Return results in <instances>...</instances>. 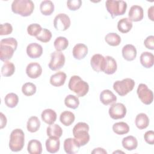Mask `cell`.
I'll return each mask as SVG.
<instances>
[{
    "mask_svg": "<svg viewBox=\"0 0 154 154\" xmlns=\"http://www.w3.org/2000/svg\"><path fill=\"white\" fill-rule=\"evenodd\" d=\"M17 47V40L13 37L2 39L0 42V59L2 61L10 60Z\"/></svg>",
    "mask_w": 154,
    "mask_h": 154,
    "instance_id": "1",
    "label": "cell"
},
{
    "mask_svg": "<svg viewBox=\"0 0 154 154\" xmlns=\"http://www.w3.org/2000/svg\"><path fill=\"white\" fill-rule=\"evenodd\" d=\"M34 9V2L31 0H14L11 4V10L23 17L30 16Z\"/></svg>",
    "mask_w": 154,
    "mask_h": 154,
    "instance_id": "2",
    "label": "cell"
},
{
    "mask_svg": "<svg viewBox=\"0 0 154 154\" xmlns=\"http://www.w3.org/2000/svg\"><path fill=\"white\" fill-rule=\"evenodd\" d=\"M68 87L71 91L76 94L78 97H84L89 90L88 83L77 75H73L70 78Z\"/></svg>",
    "mask_w": 154,
    "mask_h": 154,
    "instance_id": "3",
    "label": "cell"
},
{
    "mask_svg": "<svg viewBox=\"0 0 154 154\" xmlns=\"http://www.w3.org/2000/svg\"><path fill=\"white\" fill-rule=\"evenodd\" d=\"M89 126L85 122H79L73 128V135L81 146L87 144L90 140Z\"/></svg>",
    "mask_w": 154,
    "mask_h": 154,
    "instance_id": "4",
    "label": "cell"
},
{
    "mask_svg": "<svg viewBox=\"0 0 154 154\" xmlns=\"http://www.w3.org/2000/svg\"><path fill=\"white\" fill-rule=\"evenodd\" d=\"M25 144V134L20 129H15L10 134L9 147L13 152L20 151Z\"/></svg>",
    "mask_w": 154,
    "mask_h": 154,
    "instance_id": "5",
    "label": "cell"
},
{
    "mask_svg": "<svg viewBox=\"0 0 154 154\" xmlns=\"http://www.w3.org/2000/svg\"><path fill=\"white\" fill-rule=\"evenodd\" d=\"M105 7L111 16L114 18L125 13L127 8V3L124 1L107 0L105 2Z\"/></svg>",
    "mask_w": 154,
    "mask_h": 154,
    "instance_id": "6",
    "label": "cell"
},
{
    "mask_svg": "<svg viewBox=\"0 0 154 154\" xmlns=\"http://www.w3.org/2000/svg\"><path fill=\"white\" fill-rule=\"evenodd\" d=\"M135 86V81L131 78H125L122 81H116L113 84L114 90L120 96H124L131 91Z\"/></svg>",
    "mask_w": 154,
    "mask_h": 154,
    "instance_id": "7",
    "label": "cell"
},
{
    "mask_svg": "<svg viewBox=\"0 0 154 154\" xmlns=\"http://www.w3.org/2000/svg\"><path fill=\"white\" fill-rule=\"evenodd\" d=\"M137 93L140 100L145 105H150L153 100L152 91L148 88L147 85L140 84L137 88Z\"/></svg>",
    "mask_w": 154,
    "mask_h": 154,
    "instance_id": "8",
    "label": "cell"
},
{
    "mask_svg": "<svg viewBox=\"0 0 154 154\" xmlns=\"http://www.w3.org/2000/svg\"><path fill=\"white\" fill-rule=\"evenodd\" d=\"M51 61L48 64L49 69L56 71L61 69L65 64V56L59 51H54L51 55Z\"/></svg>",
    "mask_w": 154,
    "mask_h": 154,
    "instance_id": "9",
    "label": "cell"
},
{
    "mask_svg": "<svg viewBox=\"0 0 154 154\" xmlns=\"http://www.w3.org/2000/svg\"><path fill=\"white\" fill-rule=\"evenodd\" d=\"M70 17L64 13H60L57 15L54 20V28L58 31H64L67 30L70 26Z\"/></svg>",
    "mask_w": 154,
    "mask_h": 154,
    "instance_id": "10",
    "label": "cell"
},
{
    "mask_svg": "<svg viewBox=\"0 0 154 154\" xmlns=\"http://www.w3.org/2000/svg\"><path fill=\"white\" fill-rule=\"evenodd\" d=\"M108 112L112 119H121L126 116V108L122 103H114L109 107Z\"/></svg>",
    "mask_w": 154,
    "mask_h": 154,
    "instance_id": "11",
    "label": "cell"
},
{
    "mask_svg": "<svg viewBox=\"0 0 154 154\" xmlns=\"http://www.w3.org/2000/svg\"><path fill=\"white\" fill-rule=\"evenodd\" d=\"M92 69L96 72H103L105 66V58L99 54H94L90 60Z\"/></svg>",
    "mask_w": 154,
    "mask_h": 154,
    "instance_id": "12",
    "label": "cell"
},
{
    "mask_svg": "<svg viewBox=\"0 0 154 154\" xmlns=\"http://www.w3.org/2000/svg\"><path fill=\"white\" fill-rule=\"evenodd\" d=\"M42 73V68L40 64L36 62L29 63L26 67V73L27 76L32 79L38 78Z\"/></svg>",
    "mask_w": 154,
    "mask_h": 154,
    "instance_id": "13",
    "label": "cell"
},
{
    "mask_svg": "<svg viewBox=\"0 0 154 154\" xmlns=\"http://www.w3.org/2000/svg\"><path fill=\"white\" fill-rule=\"evenodd\" d=\"M81 146L75 138H68L64 141V149L67 154H75L78 152Z\"/></svg>",
    "mask_w": 154,
    "mask_h": 154,
    "instance_id": "14",
    "label": "cell"
},
{
    "mask_svg": "<svg viewBox=\"0 0 154 154\" xmlns=\"http://www.w3.org/2000/svg\"><path fill=\"white\" fill-rule=\"evenodd\" d=\"M129 19L131 22H138L141 20L144 17V11L143 8L137 5H132L128 13Z\"/></svg>",
    "mask_w": 154,
    "mask_h": 154,
    "instance_id": "15",
    "label": "cell"
},
{
    "mask_svg": "<svg viewBox=\"0 0 154 154\" xmlns=\"http://www.w3.org/2000/svg\"><path fill=\"white\" fill-rule=\"evenodd\" d=\"M26 54L31 58H39L43 54V48L37 43H31L26 47Z\"/></svg>",
    "mask_w": 154,
    "mask_h": 154,
    "instance_id": "16",
    "label": "cell"
},
{
    "mask_svg": "<svg viewBox=\"0 0 154 154\" xmlns=\"http://www.w3.org/2000/svg\"><path fill=\"white\" fill-rule=\"evenodd\" d=\"M122 52L124 59L129 61L135 60L137 54L136 48L131 44H128L124 46L122 48Z\"/></svg>",
    "mask_w": 154,
    "mask_h": 154,
    "instance_id": "17",
    "label": "cell"
},
{
    "mask_svg": "<svg viewBox=\"0 0 154 154\" xmlns=\"http://www.w3.org/2000/svg\"><path fill=\"white\" fill-rule=\"evenodd\" d=\"M72 54L75 59L82 60L87 55L88 48L83 43H78L73 47Z\"/></svg>",
    "mask_w": 154,
    "mask_h": 154,
    "instance_id": "18",
    "label": "cell"
},
{
    "mask_svg": "<svg viewBox=\"0 0 154 154\" xmlns=\"http://www.w3.org/2000/svg\"><path fill=\"white\" fill-rule=\"evenodd\" d=\"M60 146V141L59 138L55 137H49L46 141V148L47 152L51 153H57Z\"/></svg>",
    "mask_w": 154,
    "mask_h": 154,
    "instance_id": "19",
    "label": "cell"
},
{
    "mask_svg": "<svg viewBox=\"0 0 154 154\" xmlns=\"http://www.w3.org/2000/svg\"><path fill=\"white\" fill-rule=\"evenodd\" d=\"M100 100L105 105L114 103L117 100L116 96L109 90H104L100 94Z\"/></svg>",
    "mask_w": 154,
    "mask_h": 154,
    "instance_id": "20",
    "label": "cell"
},
{
    "mask_svg": "<svg viewBox=\"0 0 154 154\" xmlns=\"http://www.w3.org/2000/svg\"><path fill=\"white\" fill-rule=\"evenodd\" d=\"M105 66L103 72L107 75L114 74L117 69V65L115 59L111 56H106Z\"/></svg>",
    "mask_w": 154,
    "mask_h": 154,
    "instance_id": "21",
    "label": "cell"
},
{
    "mask_svg": "<svg viewBox=\"0 0 154 154\" xmlns=\"http://www.w3.org/2000/svg\"><path fill=\"white\" fill-rule=\"evenodd\" d=\"M67 76L63 72H58L50 78V83L54 87H60L65 83Z\"/></svg>",
    "mask_w": 154,
    "mask_h": 154,
    "instance_id": "22",
    "label": "cell"
},
{
    "mask_svg": "<svg viewBox=\"0 0 154 154\" xmlns=\"http://www.w3.org/2000/svg\"><path fill=\"white\" fill-rule=\"evenodd\" d=\"M57 113L52 109H46L42 112L41 117L42 120L48 125H52L56 121Z\"/></svg>",
    "mask_w": 154,
    "mask_h": 154,
    "instance_id": "23",
    "label": "cell"
},
{
    "mask_svg": "<svg viewBox=\"0 0 154 154\" xmlns=\"http://www.w3.org/2000/svg\"><path fill=\"white\" fill-rule=\"evenodd\" d=\"M122 144L124 149L127 150L131 151L135 150L137 147L138 141L135 137L129 135L123 138Z\"/></svg>",
    "mask_w": 154,
    "mask_h": 154,
    "instance_id": "24",
    "label": "cell"
},
{
    "mask_svg": "<svg viewBox=\"0 0 154 154\" xmlns=\"http://www.w3.org/2000/svg\"><path fill=\"white\" fill-rule=\"evenodd\" d=\"M140 63L145 68L149 69L152 67L154 63V56L152 53L149 52H144L140 55Z\"/></svg>",
    "mask_w": 154,
    "mask_h": 154,
    "instance_id": "25",
    "label": "cell"
},
{
    "mask_svg": "<svg viewBox=\"0 0 154 154\" xmlns=\"http://www.w3.org/2000/svg\"><path fill=\"white\" fill-rule=\"evenodd\" d=\"M27 150L30 154H41L42 152V143L37 140H31L28 144Z\"/></svg>",
    "mask_w": 154,
    "mask_h": 154,
    "instance_id": "26",
    "label": "cell"
},
{
    "mask_svg": "<svg viewBox=\"0 0 154 154\" xmlns=\"http://www.w3.org/2000/svg\"><path fill=\"white\" fill-rule=\"evenodd\" d=\"M135 125L139 129H144L147 128L149 125V119L144 113L137 114L135 120Z\"/></svg>",
    "mask_w": 154,
    "mask_h": 154,
    "instance_id": "27",
    "label": "cell"
},
{
    "mask_svg": "<svg viewBox=\"0 0 154 154\" xmlns=\"http://www.w3.org/2000/svg\"><path fill=\"white\" fill-rule=\"evenodd\" d=\"M132 28V22L128 18H122L117 23V29L122 33H127Z\"/></svg>",
    "mask_w": 154,
    "mask_h": 154,
    "instance_id": "28",
    "label": "cell"
},
{
    "mask_svg": "<svg viewBox=\"0 0 154 154\" xmlns=\"http://www.w3.org/2000/svg\"><path fill=\"white\" fill-rule=\"evenodd\" d=\"M75 119V117L74 114L69 111H63L61 113L60 116V120L61 123L66 126L71 125L74 122Z\"/></svg>",
    "mask_w": 154,
    "mask_h": 154,
    "instance_id": "29",
    "label": "cell"
},
{
    "mask_svg": "<svg viewBox=\"0 0 154 154\" xmlns=\"http://www.w3.org/2000/svg\"><path fill=\"white\" fill-rule=\"evenodd\" d=\"M40 10L42 14L45 16L51 15L54 11V5L51 1H43L40 5Z\"/></svg>",
    "mask_w": 154,
    "mask_h": 154,
    "instance_id": "30",
    "label": "cell"
},
{
    "mask_svg": "<svg viewBox=\"0 0 154 154\" xmlns=\"http://www.w3.org/2000/svg\"><path fill=\"white\" fill-rule=\"evenodd\" d=\"M40 127V122L38 118L36 116L31 117L26 123L27 130L31 132L34 133L37 132Z\"/></svg>",
    "mask_w": 154,
    "mask_h": 154,
    "instance_id": "31",
    "label": "cell"
},
{
    "mask_svg": "<svg viewBox=\"0 0 154 154\" xmlns=\"http://www.w3.org/2000/svg\"><path fill=\"white\" fill-rule=\"evenodd\" d=\"M46 133L48 137H55L60 138L63 134V129L58 125L52 124L47 128Z\"/></svg>",
    "mask_w": 154,
    "mask_h": 154,
    "instance_id": "32",
    "label": "cell"
},
{
    "mask_svg": "<svg viewBox=\"0 0 154 154\" xmlns=\"http://www.w3.org/2000/svg\"><path fill=\"white\" fill-rule=\"evenodd\" d=\"M112 130L114 132L118 135H123L129 132V127L126 123L120 122L116 123L113 125Z\"/></svg>",
    "mask_w": 154,
    "mask_h": 154,
    "instance_id": "33",
    "label": "cell"
},
{
    "mask_svg": "<svg viewBox=\"0 0 154 154\" xmlns=\"http://www.w3.org/2000/svg\"><path fill=\"white\" fill-rule=\"evenodd\" d=\"M54 46L57 51L61 52L65 50L69 46V41L64 37H58L54 42Z\"/></svg>",
    "mask_w": 154,
    "mask_h": 154,
    "instance_id": "34",
    "label": "cell"
},
{
    "mask_svg": "<svg viewBox=\"0 0 154 154\" xmlns=\"http://www.w3.org/2000/svg\"><path fill=\"white\" fill-rule=\"evenodd\" d=\"M4 102L7 107L11 108H14L17 106L19 102L18 96L14 93H10L5 96Z\"/></svg>",
    "mask_w": 154,
    "mask_h": 154,
    "instance_id": "35",
    "label": "cell"
},
{
    "mask_svg": "<svg viewBox=\"0 0 154 154\" xmlns=\"http://www.w3.org/2000/svg\"><path fill=\"white\" fill-rule=\"evenodd\" d=\"M105 40L109 45L117 46L119 45L121 42V37L116 33L110 32L105 35Z\"/></svg>",
    "mask_w": 154,
    "mask_h": 154,
    "instance_id": "36",
    "label": "cell"
},
{
    "mask_svg": "<svg viewBox=\"0 0 154 154\" xmlns=\"http://www.w3.org/2000/svg\"><path fill=\"white\" fill-rule=\"evenodd\" d=\"M15 71L14 64L10 61H6L2 66L1 74L4 76H10L13 75Z\"/></svg>",
    "mask_w": 154,
    "mask_h": 154,
    "instance_id": "37",
    "label": "cell"
},
{
    "mask_svg": "<svg viewBox=\"0 0 154 154\" xmlns=\"http://www.w3.org/2000/svg\"><path fill=\"white\" fill-rule=\"evenodd\" d=\"M65 105L72 109H76L79 105V100L77 96L72 94L67 96L64 99Z\"/></svg>",
    "mask_w": 154,
    "mask_h": 154,
    "instance_id": "38",
    "label": "cell"
},
{
    "mask_svg": "<svg viewBox=\"0 0 154 154\" xmlns=\"http://www.w3.org/2000/svg\"><path fill=\"white\" fill-rule=\"evenodd\" d=\"M36 86L32 82H26L22 87V93L26 96H31L36 92Z\"/></svg>",
    "mask_w": 154,
    "mask_h": 154,
    "instance_id": "39",
    "label": "cell"
},
{
    "mask_svg": "<svg viewBox=\"0 0 154 154\" xmlns=\"http://www.w3.org/2000/svg\"><path fill=\"white\" fill-rule=\"evenodd\" d=\"M52 38V33L51 32L46 29L43 28L40 34L36 37L37 40L43 42V43H47L51 40Z\"/></svg>",
    "mask_w": 154,
    "mask_h": 154,
    "instance_id": "40",
    "label": "cell"
},
{
    "mask_svg": "<svg viewBox=\"0 0 154 154\" xmlns=\"http://www.w3.org/2000/svg\"><path fill=\"white\" fill-rule=\"evenodd\" d=\"M42 29L43 28L39 24L32 23L27 27V32L29 35L31 36L37 37L40 34Z\"/></svg>",
    "mask_w": 154,
    "mask_h": 154,
    "instance_id": "41",
    "label": "cell"
},
{
    "mask_svg": "<svg viewBox=\"0 0 154 154\" xmlns=\"http://www.w3.org/2000/svg\"><path fill=\"white\" fill-rule=\"evenodd\" d=\"M13 31V27L9 23L1 24L0 26V35H5L11 34Z\"/></svg>",
    "mask_w": 154,
    "mask_h": 154,
    "instance_id": "42",
    "label": "cell"
},
{
    "mask_svg": "<svg viewBox=\"0 0 154 154\" xmlns=\"http://www.w3.org/2000/svg\"><path fill=\"white\" fill-rule=\"evenodd\" d=\"M82 5L81 0H69L67 2V6L68 8L72 11H76L78 10Z\"/></svg>",
    "mask_w": 154,
    "mask_h": 154,
    "instance_id": "43",
    "label": "cell"
},
{
    "mask_svg": "<svg viewBox=\"0 0 154 154\" xmlns=\"http://www.w3.org/2000/svg\"><path fill=\"white\" fill-rule=\"evenodd\" d=\"M145 141L151 145L154 144V132L153 131H148L144 135Z\"/></svg>",
    "mask_w": 154,
    "mask_h": 154,
    "instance_id": "44",
    "label": "cell"
},
{
    "mask_svg": "<svg viewBox=\"0 0 154 154\" xmlns=\"http://www.w3.org/2000/svg\"><path fill=\"white\" fill-rule=\"evenodd\" d=\"M144 45L146 48L153 50L154 49V36L149 35L144 41Z\"/></svg>",
    "mask_w": 154,
    "mask_h": 154,
    "instance_id": "45",
    "label": "cell"
},
{
    "mask_svg": "<svg viewBox=\"0 0 154 154\" xmlns=\"http://www.w3.org/2000/svg\"><path fill=\"white\" fill-rule=\"evenodd\" d=\"M0 119H1V129H3L7 125V118L2 112L0 113Z\"/></svg>",
    "mask_w": 154,
    "mask_h": 154,
    "instance_id": "46",
    "label": "cell"
},
{
    "mask_svg": "<svg viewBox=\"0 0 154 154\" xmlns=\"http://www.w3.org/2000/svg\"><path fill=\"white\" fill-rule=\"evenodd\" d=\"M91 153H103V154H106L107 153V152L103 148H101V147H97V148H96L94 149L92 152H91Z\"/></svg>",
    "mask_w": 154,
    "mask_h": 154,
    "instance_id": "47",
    "label": "cell"
},
{
    "mask_svg": "<svg viewBox=\"0 0 154 154\" xmlns=\"http://www.w3.org/2000/svg\"><path fill=\"white\" fill-rule=\"evenodd\" d=\"M153 8H154V6L153 5L151 6L150 8H149L148 12H147L148 17L152 21L154 20V19H153Z\"/></svg>",
    "mask_w": 154,
    "mask_h": 154,
    "instance_id": "48",
    "label": "cell"
}]
</instances>
